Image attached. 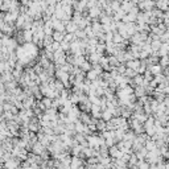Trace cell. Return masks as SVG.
I'll return each mask as SVG.
<instances>
[{"label": "cell", "instance_id": "cell-1", "mask_svg": "<svg viewBox=\"0 0 169 169\" xmlns=\"http://www.w3.org/2000/svg\"><path fill=\"white\" fill-rule=\"evenodd\" d=\"M4 168L6 169H17L19 168V161L15 159H11L8 161H4Z\"/></svg>", "mask_w": 169, "mask_h": 169}, {"label": "cell", "instance_id": "cell-2", "mask_svg": "<svg viewBox=\"0 0 169 169\" xmlns=\"http://www.w3.org/2000/svg\"><path fill=\"white\" fill-rule=\"evenodd\" d=\"M23 37H24V40L25 41H30L32 40V37H33V30H24L23 32Z\"/></svg>", "mask_w": 169, "mask_h": 169}, {"label": "cell", "instance_id": "cell-3", "mask_svg": "<svg viewBox=\"0 0 169 169\" xmlns=\"http://www.w3.org/2000/svg\"><path fill=\"white\" fill-rule=\"evenodd\" d=\"M53 38L56 40V42L61 41V40H64V33L62 32H56L54 34H53Z\"/></svg>", "mask_w": 169, "mask_h": 169}, {"label": "cell", "instance_id": "cell-4", "mask_svg": "<svg viewBox=\"0 0 169 169\" xmlns=\"http://www.w3.org/2000/svg\"><path fill=\"white\" fill-rule=\"evenodd\" d=\"M33 151L36 153H41V151H42V145L41 144H36L34 145V148H33Z\"/></svg>", "mask_w": 169, "mask_h": 169}, {"label": "cell", "instance_id": "cell-5", "mask_svg": "<svg viewBox=\"0 0 169 169\" xmlns=\"http://www.w3.org/2000/svg\"><path fill=\"white\" fill-rule=\"evenodd\" d=\"M68 29L70 30V32H73V30L75 29V24H73V23H70V24L68 25Z\"/></svg>", "mask_w": 169, "mask_h": 169}, {"label": "cell", "instance_id": "cell-6", "mask_svg": "<svg viewBox=\"0 0 169 169\" xmlns=\"http://www.w3.org/2000/svg\"><path fill=\"white\" fill-rule=\"evenodd\" d=\"M96 77V73L95 72H90V73H88V78H90V79H94Z\"/></svg>", "mask_w": 169, "mask_h": 169}, {"label": "cell", "instance_id": "cell-7", "mask_svg": "<svg viewBox=\"0 0 169 169\" xmlns=\"http://www.w3.org/2000/svg\"><path fill=\"white\" fill-rule=\"evenodd\" d=\"M58 48V42H53L52 44V49H57Z\"/></svg>", "mask_w": 169, "mask_h": 169}, {"label": "cell", "instance_id": "cell-8", "mask_svg": "<svg viewBox=\"0 0 169 169\" xmlns=\"http://www.w3.org/2000/svg\"><path fill=\"white\" fill-rule=\"evenodd\" d=\"M2 7H3V2L0 0V11H2Z\"/></svg>", "mask_w": 169, "mask_h": 169}]
</instances>
